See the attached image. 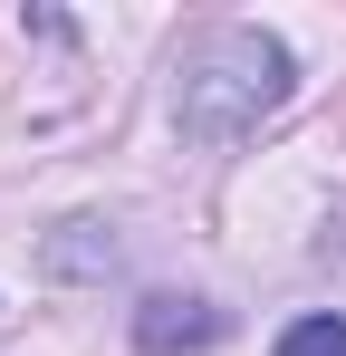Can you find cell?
I'll return each mask as SVG.
<instances>
[{
  "mask_svg": "<svg viewBox=\"0 0 346 356\" xmlns=\"http://www.w3.org/2000/svg\"><path fill=\"white\" fill-rule=\"evenodd\" d=\"M202 337H222V318H212V308H192V298H145V347H154V356L202 347Z\"/></svg>",
  "mask_w": 346,
  "mask_h": 356,
  "instance_id": "2",
  "label": "cell"
},
{
  "mask_svg": "<svg viewBox=\"0 0 346 356\" xmlns=\"http://www.w3.org/2000/svg\"><path fill=\"white\" fill-rule=\"evenodd\" d=\"M279 356H346V318H337V308H318V318H298V327L279 337Z\"/></svg>",
  "mask_w": 346,
  "mask_h": 356,
  "instance_id": "3",
  "label": "cell"
},
{
  "mask_svg": "<svg viewBox=\"0 0 346 356\" xmlns=\"http://www.w3.org/2000/svg\"><path fill=\"white\" fill-rule=\"evenodd\" d=\"M288 97V49L279 39H260V29H212V39H192V58H183V97H173V116L192 145H231V135H250V125L270 116Z\"/></svg>",
  "mask_w": 346,
  "mask_h": 356,
  "instance_id": "1",
  "label": "cell"
}]
</instances>
